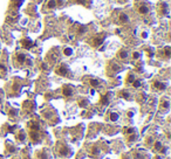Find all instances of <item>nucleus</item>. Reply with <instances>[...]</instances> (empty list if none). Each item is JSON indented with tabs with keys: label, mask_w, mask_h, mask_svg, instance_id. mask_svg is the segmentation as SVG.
<instances>
[{
	"label": "nucleus",
	"mask_w": 171,
	"mask_h": 159,
	"mask_svg": "<svg viewBox=\"0 0 171 159\" xmlns=\"http://www.w3.org/2000/svg\"><path fill=\"white\" fill-rule=\"evenodd\" d=\"M145 144H147L148 146H150V147H151L155 152L162 153V155H167L168 150H169V147H168V146H165L164 144H163L162 140L155 138L154 136H149V137L145 139Z\"/></svg>",
	"instance_id": "f257e3e1"
},
{
	"label": "nucleus",
	"mask_w": 171,
	"mask_h": 159,
	"mask_svg": "<svg viewBox=\"0 0 171 159\" xmlns=\"http://www.w3.org/2000/svg\"><path fill=\"white\" fill-rule=\"evenodd\" d=\"M13 62L14 65L18 68L21 67H28V65H32V59L29 57V55L25 52H18L14 54L13 56Z\"/></svg>",
	"instance_id": "f03ea898"
},
{
	"label": "nucleus",
	"mask_w": 171,
	"mask_h": 159,
	"mask_svg": "<svg viewBox=\"0 0 171 159\" xmlns=\"http://www.w3.org/2000/svg\"><path fill=\"white\" fill-rule=\"evenodd\" d=\"M55 155L61 158H69L73 155V150L65 142H57L55 145Z\"/></svg>",
	"instance_id": "7ed1b4c3"
},
{
	"label": "nucleus",
	"mask_w": 171,
	"mask_h": 159,
	"mask_svg": "<svg viewBox=\"0 0 171 159\" xmlns=\"http://www.w3.org/2000/svg\"><path fill=\"white\" fill-rule=\"evenodd\" d=\"M134 7L136 12L141 15H147L151 11V5L147 1V0H135L134 1Z\"/></svg>",
	"instance_id": "20e7f679"
},
{
	"label": "nucleus",
	"mask_w": 171,
	"mask_h": 159,
	"mask_svg": "<svg viewBox=\"0 0 171 159\" xmlns=\"http://www.w3.org/2000/svg\"><path fill=\"white\" fill-rule=\"evenodd\" d=\"M55 74L59 75V76H62V77H69L72 79L73 77V73L70 70L69 65L65 62H60L57 63V65L55 67Z\"/></svg>",
	"instance_id": "39448f33"
},
{
	"label": "nucleus",
	"mask_w": 171,
	"mask_h": 159,
	"mask_svg": "<svg viewBox=\"0 0 171 159\" xmlns=\"http://www.w3.org/2000/svg\"><path fill=\"white\" fill-rule=\"evenodd\" d=\"M107 36H108L107 33H97V34L93 35V36H90L89 39H88V43H89L92 47L97 48L103 43V41L105 40Z\"/></svg>",
	"instance_id": "423d86ee"
},
{
	"label": "nucleus",
	"mask_w": 171,
	"mask_h": 159,
	"mask_svg": "<svg viewBox=\"0 0 171 159\" xmlns=\"http://www.w3.org/2000/svg\"><path fill=\"white\" fill-rule=\"evenodd\" d=\"M130 20L129 15H128L127 13H124V12L120 11V9H116V12H115V20L114 22L117 25H125L128 24Z\"/></svg>",
	"instance_id": "0eeeda50"
},
{
	"label": "nucleus",
	"mask_w": 171,
	"mask_h": 159,
	"mask_svg": "<svg viewBox=\"0 0 171 159\" xmlns=\"http://www.w3.org/2000/svg\"><path fill=\"white\" fill-rule=\"evenodd\" d=\"M170 7L167 1H159L157 4V13L159 17H169Z\"/></svg>",
	"instance_id": "6e6552de"
},
{
	"label": "nucleus",
	"mask_w": 171,
	"mask_h": 159,
	"mask_svg": "<svg viewBox=\"0 0 171 159\" xmlns=\"http://www.w3.org/2000/svg\"><path fill=\"white\" fill-rule=\"evenodd\" d=\"M59 59H60V50L57 49V48L52 49L51 52L47 54V61H48L49 64L56 63V62L59 61Z\"/></svg>",
	"instance_id": "1a4fd4ad"
},
{
	"label": "nucleus",
	"mask_w": 171,
	"mask_h": 159,
	"mask_svg": "<svg viewBox=\"0 0 171 159\" xmlns=\"http://www.w3.org/2000/svg\"><path fill=\"white\" fill-rule=\"evenodd\" d=\"M169 83L164 82V81H159V80H154L151 82V89L156 90V91H164L168 88Z\"/></svg>",
	"instance_id": "9d476101"
},
{
	"label": "nucleus",
	"mask_w": 171,
	"mask_h": 159,
	"mask_svg": "<svg viewBox=\"0 0 171 159\" xmlns=\"http://www.w3.org/2000/svg\"><path fill=\"white\" fill-rule=\"evenodd\" d=\"M88 152H89V155L94 158L100 157V155L102 153V147L99 145V144H92V145L88 146Z\"/></svg>",
	"instance_id": "9b49d317"
},
{
	"label": "nucleus",
	"mask_w": 171,
	"mask_h": 159,
	"mask_svg": "<svg viewBox=\"0 0 171 159\" xmlns=\"http://www.w3.org/2000/svg\"><path fill=\"white\" fill-rule=\"evenodd\" d=\"M122 69H123V68L121 67V65L117 63L116 61L109 62V64H108V67H107V72H108V74H109V75L117 74V73H120Z\"/></svg>",
	"instance_id": "f8f14e48"
},
{
	"label": "nucleus",
	"mask_w": 171,
	"mask_h": 159,
	"mask_svg": "<svg viewBox=\"0 0 171 159\" xmlns=\"http://www.w3.org/2000/svg\"><path fill=\"white\" fill-rule=\"evenodd\" d=\"M113 96H114V94H113L111 91H107L105 94H103L101 96V98H100V105H102V107H108L113 100Z\"/></svg>",
	"instance_id": "ddd939ff"
},
{
	"label": "nucleus",
	"mask_w": 171,
	"mask_h": 159,
	"mask_svg": "<svg viewBox=\"0 0 171 159\" xmlns=\"http://www.w3.org/2000/svg\"><path fill=\"white\" fill-rule=\"evenodd\" d=\"M170 109V100L169 97H162L159 101V111L168 112Z\"/></svg>",
	"instance_id": "4468645a"
},
{
	"label": "nucleus",
	"mask_w": 171,
	"mask_h": 159,
	"mask_svg": "<svg viewBox=\"0 0 171 159\" xmlns=\"http://www.w3.org/2000/svg\"><path fill=\"white\" fill-rule=\"evenodd\" d=\"M62 94L66 97H72L75 94V88L72 84H65L63 88H62Z\"/></svg>",
	"instance_id": "2eb2a0df"
},
{
	"label": "nucleus",
	"mask_w": 171,
	"mask_h": 159,
	"mask_svg": "<svg viewBox=\"0 0 171 159\" xmlns=\"http://www.w3.org/2000/svg\"><path fill=\"white\" fill-rule=\"evenodd\" d=\"M56 7H59L57 0H46V2L44 5V11H53Z\"/></svg>",
	"instance_id": "dca6fc26"
},
{
	"label": "nucleus",
	"mask_w": 171,
	"mask_h": 159,
	"mask_svg": "<svg viewBox=\"0 0 171 159\" xmlns=\"http://www.w3.org/2000/svg\"><path fill=\"white\" fill-rule=\"evenodd\" d=\"M129 52H128V49H125V48H122V49L119 50V53H117V59H120L121 61H124L127 62L128 60H129Z\"/></svg>",
	"instance_id": "f3484780"
},
{
	"label": "nucleus",
	"mask_w": 171,
	"mask_h": 159,
	"mask_svg": "<svg viewBox=\"0 0 171 159\" xmlns=\"http://www.w3.org/2000/svg\"><path fill=\"white\" fill-rule=\"evenodd\" d=\"M86 83H88L93 88H100L102 85L101 80L95 79V77H88V79H86Z\"/></svg>",
	"instance_id": "a211bd4d"
},
{
	"label": "nucleus",
	"mask_w": 171,
	"mask_h": 159,
	"mask_svg": "<svg viewBox=\"0 0 171 159\" xmlns=\"http://www.w3.org/2000/svg\"><path fill=\"white\" fill-rule=\"evenodd\" d=\"M170 55H171V48H170V46H165L162 50H159V52H158V56L163 57V59H165V60H169L170 59Z\"/></svg>",
	"instance_id": "6ab92c4d"
},
{
	"label": "nucleus",
	"mask_w": 171,
	"mask_h": 159,
	"mask_svg": "<svg viewBox=\"0 0 171 159\" xmlns=\"http://www.w3.org/2000/svg\"><path fill=\"white\" fill-rule=\"evenodd\" d=\"M36 157L38 159H51V153L47 149H42L36 152Z\"/></svg>",
	"instance_id": "aec40b11"
},
{
	"label": "nucleus",
	"mask_w": 171,
	"mask_h": 159,
	"mask_svg": "<svg viewBox=\"0 0 171 159\" xmlns=\"http://www.w3.org/2000/svg\"><path fill=\"white\" fill-rule=\"evenodd\" d=\"M20 43H21V46L24 47L25 49H31V48L34 46L33 40H31L29 37H24V39L20 41Z\"/></svg>",
	"instance_id": "412c9836"
},
{
	"label": "nucleus",
	"mask_w": 171,
	"mask_h": 159,
	"mask_svg": "<svg viewBox=\"0 0 171 159\" xmlns=\"http://www.w3.org/2000/svg\"><path fill=\"white\" fill-rule=\"evenodd\" d=\"M119 97L124 98L125 101H131L132 98H134V95H132L129 90H124V89H123V90H121V91L119 92Z\"/></svg>",
	"instance_id": "4be33fe9"
},
{
	"label": "nucleus",
	"mask_w": 171,
	"mask_h": 159,
	"mask_svg": "<svg viewBox=\"0 0 171 159\" xmlns=\"http://www.w3.org/2000/svg\"><path fill=\"white\" fill-rule=\"evenodd\" d=\"M137 139H138V132L137 131L136 132H134V133H131V135H129V136H125V140H127L128 144L135 143Z\"/></svg>",
	"instance_id": "5701e85b"
},
{
	"label": "nucleus",
	"mask_w": 171,
	"mask_h": 159,
	"mask_svg": "<svg viewBox=\"0 0 171 159\" xmlns=\"http://www.w3.org/2000/svg\"><path fill=\"white\" fill-rule=\"evenodd\" d=\"M108 119L110 122H117L120 119V113L117 111H110L108 113Z\"/></svg>",
	"instance_id": "b1692460"
},
{
	"label": "nucleus",
	"mask_w": 171,
	"mask_h": 159,
	"mask_svg": "<svg viewBox=\"0 0 171 159\" xmlns=\"http://www.w3.org/2000/svg\"><path fill=\"white\" fill-rule=\"evenodd\" d=\"M136 79H137V76L134 74V73H129V74L127 75V77H125V84H127V85H131L132 82H134Z\"/></svg>",
	"instance_id": "393cba45"
},
{
	"label": "nucleus",
	"mask_w": 171,
	"mask_h": 159,
	"mask_svg": "<svg viewBox=\"0 0 171 159\" xmlns=\"http://www.w3.org/2000/svg\"><path fill=\"white\" fill-rule=\"evenodd\" d=\"M15 138H17V140H18V142H20V143H24L25 140H26V132H25L24 130H20L19 132L17 133Z\"/></svg>",
	"instance_id": "a878e982"
},
{
	"label": "nucleus",
	"mask_w": 171,
	"mask_h": 159,
	"mask_svg": "<svg viewBox=\"0 0 171 159\" xmlns=\"http://www.w3.org/2000/svg\"><path fill=\"white\" fill-rule=\"evenodd\" d=\"M136 128H134V127H124L123 128V135L124 136H129V135H131V133H134V132H136Z\"/></svg>",
	"instance_id": "bb28decb"
},
{
	"label": "nucleus",
	"mask_w": 171,
	"mask_h": 159,
	"mask_svg": "<svg viewBox=\"0 0 171 159\" xmlns=\"http://www.w3.org/2000/svg\"><path fill=\"white\" fill-rule=\"evenodd\" d=\"M77 104H79L81 108H87L88 104H89V102H88V100L86 97H80L79 100H77Z\"/></svg>",
	"instance_id": "cd10ccee"
},
{
	"label": "nucleus",
	"mask_w": 171,
	"mask_h": 159,
	"mask_svg": "<svg viewBox=\"0 0 171 159\" xmlns=\"http://www.w3.org/2000/svg\"><path fill=\"white\" fill-rule=\"evenodd\" d=\"M22 2H24V0H11V6L14 8H19L22 5Z\"/></svg>",
	"instance_id": "c85d7f7f"
},
{
	"label": "nucleus",
	"mask_w": 171,
	"mask_h": 159,
	"mask_svg": "<svg viewBox=\"0 0 171 159\" xmlns=\"http://www.w3.org/2000/svg\"><path fill=\"white\" fill-rule=\"evenodd\" d=\"M136 100H137V101H138V102H140V103L144 102V101L147 100V94H145V92H140V94L137 95Z\"/></svg>",
	"instance_id": "c756f323"
},
{
	"label": "nucleus",
	"mask_w": 171,
	"mask_h": 159,
	"mask_svg": "<svg viewBox=\"0 0 171 159\" xmlns=\"http://www.w3.org/2000/svg\"><path fill=\"white\" fill-rule=\"evenodd\" d=\"M63 55H65V56H72V55H73V48L65 47L63 48Z\"/></svg>",
	"instance_id": "7c9ffc66"
},
{
	"label": "nucleus",
	"mask_w": 171,
	"mask_h": 159,
	"mask_svg": "<svg viewBox=\"0 0 171 159\" xmlns=\"http://www.w3.org/2000/svg\"><path fill=\"white\" fill-rule=\"evenodd\" d=\"M142 83H143V81L141 80V79H138V77H137V79L135 80L134 82H132L131 87H134V88H136V89H137V88H140L141 85H142Z\"/></svg>",
	"instance_id": "2f4dec72"
},
{
	"label": "nucleus",
	"mask_w": 171,
	"mask_h": 159,
	"mask_svg": "<svg viewBox=\"0 0 171 159\" xmlns=\"http://www.w3.org/2000/svg\"><path fill=\"white\" fill-rule=\"evenodd\" d=\"M7 74V68L4 63H0V75L1 76H5Z\"/></svg>",
	"instance_id": "473e14b6"
},
{
	"label": "nucleus",
	"mask_w": 171,
	"mask_h": 159,
	"mask_svg": "<svg viewBox=\"0 0 171 159\" xmlns=\"http://www.w3.org/2000/svg\"><path fill=\"white\" fill-rule=\"evenodd\" d=\"M140 57H141V54L138 52H134V53H132V59H134V60H140Z\"/></svg>",
	"instance_id": "72a5a7b5"
},
{
	"label": "nucleus",
	"mask_w": 171,
	"mask_h": 159,
	"mask_svg": "<svg viewBox=\"0 0 171 159\" xmlns=\"http://www.w3.org/2000/svg\"><path fill=\"white\" fill-rule=\"evenodd\" d=\"M134 115H135V112L132 111V110H130V111L128 112V117H129V118H131V117H132V116H134Z\"/></svg>",
	"instance_id": "f704fd0d"
},
{
	"label": "nucleus",
	"mask_w": 171,
	"mask_h": 159,
	"mask_svg": "<svg viewBox=\"0 0 171 159\" xmlns=\"http://www.w3.org/2000/svg\"><path fill=\"white\" fill-rule=\"evenodd\" d=\"M128 0H117V2H119V4H124V2H127Z\"/></svg>",
	"instance_id": "c9c22d12"
},
{
	"label": "nucleus",
	"mask_w": 171,
	"mask_h": 159,
	"mask_svg": "<svg viewBox=\"0 0 171 159\" xmlns=\"http://www.w3.org/2000/svg\"><path fill=\"white\" fill-rule=\"evenodd\" d=\"M122 159H131V158H130L129 156H123V158H122Z\"/></svg>",
	"instance_id": "e433bc0d"
}]
</instances>
